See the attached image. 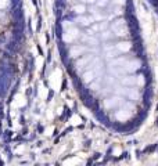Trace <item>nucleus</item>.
Instances as JSON below:
<instances>
[{
    "mask_svg": "<svg viewBox=\"0 0 158 166\" xmlns=\"http://www.w3.org/2000/svg\"><path fill=\"white\" fill-rule=\"evenodd\" d=\"M135 111H136L135 104L133 103H125L123 105H122L121 109L117 111V114H115V119L119 121V122H126L135 115Z\"/></svg>",
    "mask_w": 158,
    "mask_h": 166,
    "instance_id": "1",
    "label": "nucleus"
},
{
    "mask_svg": "<svg viewBox=\"0 0 158 166\" xmlns=\"http://www.w3.org/2000/svg\"><path fill=\"white\" fill-rule=\"evenodd\" d=\"M99 73H100V60L95 58L90 64H89L87 71L83 73L82 79H83V82H86V83H90V82H93L96 78L99 76Z\"/></svg>",
    "mask_w": 158,
    "mask_h": 166,
    "instance_id": "2",
    "label": "nucleus"
},
{
    "mask_svg": "<svg viewBox=\"0 0 158 166\" xmlns=\"http://www.w3.org/2000/svg\"><path fill=\"white\" fill-rule=\"evenodd\" d=\"M113 33L117 36H126L129 33L126 21L123 18H119V19H117V21L113 22Z\"/></svg>",
    "mask_w": 158,
    "mask_h": 166,
    "instance_id": "3",
    "label": "nucleus"
},
{
    "mask_svg": "<svg viewBox=\"0 0 158 166\" xmlns=\"http://www.w3.org/2000/svg\"><path fill=\"white\" fill-rule=\"evenodd\" d=\"M140 61L139 60H128L126 63L122 65V71H123V73H132V72H135L137 71L140 68Z\"/></svg>",
    "mask_w": 158,
    "mask_h": 166,
    "instance_id": "4",
    "label": "nucleus"
},
{
    "mask_svg": "<svg viewBox=\"0 0 158 166\" xmlns=\"http://www.w3.org/2000/svg\"><path fill=\"white\" fill-rule=\"evenodd\" d=\"M123 104V100L119 96H115V97H111V98H107L104 101V108L105 109H114V108L121 107Z\"/></svg>",
    "mask_w": 158,
    "mask_h": 166,
    "instance_id": "5",
    "label": "nucleus"
},
{
    "mask_svg": "<svg viewBox=\"0 0 158 166\" xmlns=\"http://www.w3.org/2000/svg\"><path fill=\"white\" fill-rule=\"evenodd\" d=\"M78 37H79V31L74 27H69V29H67L63 36L64 42H67V43H72V42L76 40Z\"/></svg>",
    "mask_w": 158,
    "mask_h": 166,
    "instance_id": "6",
    "label": "nucleus"
},
{
    "mask_svg": "<svg viewBox=\"0 0 158 166\" xmlns=\"http://www.w3.org/2000/svg\"><path fill=\"white\" fill-rule=\"evenodd\" d=\"M93 60H95V57H93L92 54L85 55V57H82L81 60H78L76 64H75V67H76V69H85V68L89 67V64H90Z\"/></svg>",
    "mask_w": 158,
    "mask_h": 166,
    "instance_id": "7",
    "label": "nucleus"
},
{
    "mask_svg": "<svg viewBox=\"0 0 158 166\" xmlns=\"http://www.w3.org/2000/svg\"><path fill=\"white\" fill-rule=\"evenodd\" d=\"M87 49L83 47V46H72L71 49H69V57L71 58H76L79 55H82L83 53H86Z\"/></svg>",
    "mask_w": 158,
    "mask_h": 166,
    "instance_id": "8",
    "label": "nucleus"
},
{
    "mask_svg": "<svg viewBox=\"0 0 158 166\" xmlns=\"http://www.w3.org/2000/svg\"><path fill=\"white\" fill-rule=\"evenodd\" d=\"M121 83L123 86H136L137 85V78L136 76H122Z\"/></svg>",
    "mask_w": 158,
    "mask_h": 166,
    "instance_id": "9",
    "label": "nucleus"
},
{
    "mask_svg": "<svg viewBox=\"0 0 158 166\" xmlns=\"http://www.w3.org/2000/svg\"><path fill=\"white\" fill-rule=\"evenodd\" d=\"M115 47H117V50L119 53H126V51H129L132 49V43L131 42H119Z\"/></svg>",
    "mask_w": 158,
    "mask_h": 166,
    "instance_id": "10",
    "label": "nucleus"
},
{
    "mask_svg": "<svg viewBox=\"0 0 158 166\" xmlns=\"http://www.w3.org/2000/svg\"><path fill=\"white\" fill-rule=\"evenodd\" d=\"M128 58H125V57H114V60L110 61V67H122Z\"/></svg>",
    "mask_w": 158,
    "mask_h": 166,
    "instance_id": "11",
    "label": "nucleus"
},
{
    "mask_svg": "<svg viewBox=\"0 0 158 166\" xmlns=\"http://www.w3.org/2000/svg\"><path fill=\"white\" fill-rule=\"evenodd\" d=\"M78 22L81 24L82 27H89L92 22H95V19H93V17H85V15H82V17L78 18Z\"/></svg>",
    "mask_w": 158,
    "mask_h": 166,
    "instance_id": "12",
    "label": "nucleus"
},
{
    "mask_svg": "<svg viewBox=\"0 0 158 166\" xmlns=\"http://www.w3.org/2000/svg\"><path fill=\"white\" fill-rule=\"evenodd\" d=\"M128 97L131 100H139L140 98V93H139V90L137 89H129L128 90Z\"/></svg>",
    "mask_w": 158,
    "mask_h": 166,
    "instance_id": "13",
    "label": "nucleus"
},
{
    "mask_svg": "<svg viewBox=\"0 0 158 166\" xmlns=\"http://www.w3.org/2000/svg\"><path fill=\"white\" fill-rule=\"evenodd\" d=\"M119 53L117 50V47L114 49V46L113 47H105V55L108 57V58H113V57H117V54Z\"/></svg>",
    "mask_w": 158,
    "mask_h": 166,
    "instance_id": "14",
    "label": "nucleus"
},
{
    "mask_svg": "<svg viewBox=\"0 0 158 166\" xmlns=\"http://www.w3.org/2000/svg\"><path fill=\"white\" fill-rule=\"evenodd\" d=\"M86 11L85 9V6L83 4H76V6H74V13H76V14H83Z\"/></svg>",
    "mask_w": 158,
    "mask_h": 166,
    "instance_id": "15",
    "label": "nucleus"
},
{
    "mask_svg": "<svg viewBox=\"0 0 158 166\" xmlns=\"http://www.w3.org/2000/svg\"><path fill=\"white\" fill-rule=\"evenodd\" d=\"M86 40H87V43H89V45H92V46H97V40H96V39H93V37H87Z\"/></svg>",
    "mask_w": 158,
    "mask_h": 166,
    "instance_id": "16",
    "label": "nucleus"
},
{
    "mask_svg": "<svg viewBox=\"0 0 158 166\" xmlns=\"http://www.w3.org/2000/svg\"><path fill=\"white\" fill-rule=\"evenodd\" d=\"M9 4V0H0V9H4Z\"/></svg>",
    "mask_w": 158,
    "mask_h": 166,
    "instance_id": "17",
    "label": "nucleus"
},
{
    "mask_svg": "<svg viewBox=\"0 0 158 166\" xmlns=\"http://www.w3.org/2000/svg\"><path fill=\"white\" fill-rule=\"evenodd\" d=\"M101 37H103V39H110V37H111V33H110V32H104L103 35H101Z\"/></svg>",
    "mask_w": 158,
    "mask_h": 166,
    "instance_id": "18",
    "label": "nucleus"
},
{
    "mask_svg": "<svg viewBox=\"0 0 158 166\" xmlns=\"http://www.w3.org/2000/svg\"><path fill=\"white\" fill-rule=\"evenodd\" d=\"M143 83H144V79H143V76H137V85L141 86Z\"/></svg>",
    "mask_w": 158,
    "mask_h": 166,
    "instance_id": "19",
    "label": "nucleus"
},
{
    "mask_svg": "<svg viewBox=\"0 0 158 166\" xmlns=\"http://www.w3.org/2000/svg\"><path fill=\"white\" fill-rule=\"evenodd\" d=\"M97 4L99 6H105L107 4V0H100V1H97Z\"/></svg>",
    "mask_w": 158,
    "mask_h": 166,
    "instance_id": "20",
    "label": "nucleus"
},
{
    "mask_svg": "<svg viewBox=\"0 0 158 166\" xmlns=\"http://www.w3.org/2000/svg\"><path fill=\"white\" fill-rule=\"evenodd\" d=\"M79 1H83V3H90V4L96 3V0H79Z\"/></svg>",
    "mask_w": 158,
    "mask_h": 166,
    "instance_id": "21",
    "label": "nucleus"
},
{
    "mask_svg": "<svg viewBox=\"0 0 158 166\" xmlns=\"http://www.w3.org/2000/svg\"><path fill=\"white\" fill-rule=\"evenodd\" d=\"M114 3H117V4H125V0H114Z\"/></svg>",
    "mask_w": 158,
    "mask_h": 166,
    "instance_id": "22",
    "label": "nucleus"
},
{
    "mask_svg": "<svg viewBox=\"0 0 158 166\" xmlns=\"http://www.w3.org/2000/svg\"><path fill=\"white\" fill-rule=\"evenodd\" d=\"M72 123H74V125H76V123H79V122H78V116H74V119H72Z\"/></svg>",
    "mask_w": 158,
    "mask_h": 166,
    "instance_id": "23",
    "label": "nucleus"
},
{
    "mask_svg": "<svg viewBox=\"0 0 158 166\" xmlns=\"http://www.w3.org/2000/svg\"><path fill=\"white\" fill-rule=\"evenodd\" d=\"M1 17H3V14H0V18H1Z\"/></svg>",
    "mask_w": 158,
    "mask_h": 166,
    "instance_id": "24",
    "label": "nucleus"
}]
</instances>
